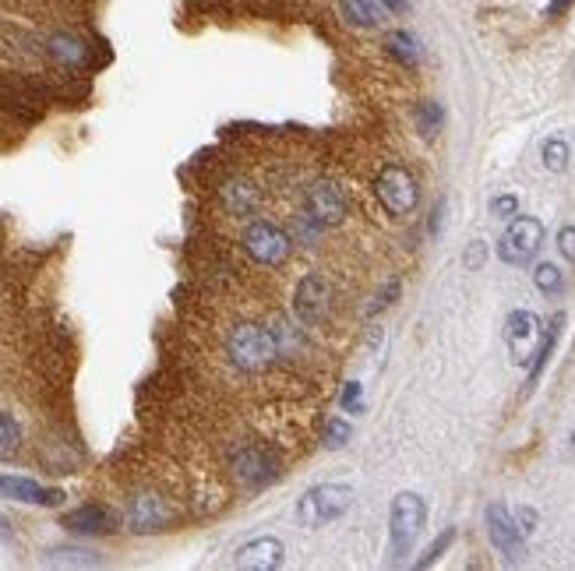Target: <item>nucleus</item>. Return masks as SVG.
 Masks as SVG:
<instances>
[{"instance_id":"1","label":"nucleus","mask_w":575,"mask_h":571,"mask_svg":"<svg viewBox=\"0 0 575 571\" xmlns=\"http://www.w3.org/2000/svg\"><path fill=\"white\" fill-rule=\"evenodd\" d=\"M226 353L230 360L240 367V371H265L279 356V339L262 325H237L230 335H226Z\"/></svg>"},{"instance_id":"2","label":"nucleus","mask_w":575,"mask_h":571,"mask_svg":"<svg viewBox=\"0 0 575 571\" xmlns=\"http://www.w3.org/2000/svg\"><path fill=\"white\" fill-rule=\"evenodd\" d=\"M424 522H427V505L420 501L417 494H396L392 501V512H389V540H392V557L403 561L406 554L413 550L417 536L424 533Z\"/></svg>"},{"instance_id":"3","label":"nucleus","mask_w":575,"mask_h":571,"mask_svg":"<svg viewBox=\"0 0 575 571\" xmlns=\"http://www.w3.org/2000/svg\"><path fill=\"white\" fill-rule=\"evenodd\" d=\"M353 487H346V483H322V487H311L304 497H300L297 505V515L304 526H329V522H336L339 515L350 512L353 505Z\"/></svg>"},{"instance_id":"4","label":"nucleus","mask_w":575,"mask_h":571,"mask_svg":"<svg viewBox=\"0 0 575 571\" xmlns=\"http://www.w3.org/2000/svg\"><path fill=\"white\" fill-rule=\"evenodd\" d=\"M244 251H247V258L258 261V265L276 268L290 258L293 240L283 226L269 223V219H258V223H251L244 230Z\"/></svg>"},{"instance_id":"5","label":"nucleus","mask_w":575,"mask_h":571,"mask_svg":"<svg viewBox=\"0 0 575 571\" xmlns=\"http://www.w3.org/2000/svg\"><path fill=\"white\" fill-rule=\"evenodd\" d=\"M374 194H378L381 208H385L389 216H410L420 201L417 180H413V173L403 170V166H385V170L374 177Z\"/></svg>"},{"instance_id":"6","label":"nucleus","mask_w":575,"mask_h":571,"mask_svg":"<svg viewBox=\"0 0 575 571\" xmlns=\"http://www.w3.org/2000/svg\"><path fill=\"white\" fill-rule=\"evenodd\" d=\"M540 244H544V223L533 216H516L508 223V230L498 240V258L505 265H526L537 258Z\"/></svg>"},{"instance_id":"7","label":"nucleus","mask_w":575,"mask_h":571,"mask_svg":"<svg viewBox=\"0 0 575 571\" xmlns=\"http://www.w3.org/2000/svg\"><path fill=\"white\" fill-rule=\"evenodd\" d=\"M332 282L322 272H311L300 279L297 293H293V314H297L300 325H322L332 311Z\"/></svg>"},{"instance_id":"8","label":"nucleus","mask_w":575,"mask_h":571,"mask_svg":"<svg viewBox=\"0 0 575 571\" xmlns=\"http://www.w3.org/2000/svg\"><path fill=\"white\" fill-rule=\"evenodd\" d=\"M540 339H544V325L533 311H512L505 321V342L508 353H512V364L530 367L533 353H537Z\"/></svg>"},{"instance_id":"9","label":"nucleus","mask_w":575,"mask_h":571,"mask_svg":"<svg viewBox=\"0 0 575 571\" xmlns=\"http://www.w3.org/2000/svg\"><path fill=\"white\" fill-rule=\"evenodd\" d=\"M487 536L498 547V554H505L508 561H519L526 547V536L516 522V512H508V505H487Z\"/></svg>"},{"instance_id":"10","label":"nucleus","mask_w":575,"mask_h":571,"mask_svg":"<svg viewBox=\"0 0 575 571\" xmlns=\"http://www.w3.org/2000/svg\"><path fill=\"white\" fill-rule=\"evenodd\" d=\"M230 466H233V476H237L240 483H247V487H265V483H272L279 473L272 452H265V448L258 445L237 448V452L230 455Z\"/></svg>"},{"instance_id":"11","label":"nucleus","mask_w":575,"mask_h":571,"mask_svg":"<svg viewBox=\"0 0 575 571\" xmlns=\"http://www.w3.org/2000/svg\"><path fill=\"white\" fill-rule=\"evenodd\" d=\"M307 216L318 226H339L346 219V198L332 180H314L307 187Z\"/></svg>"},{"instance_id":"12","label":"nucleus","mask_w":575,"mask_h":571,"mask_svg":"<svg viewBox=\"0 0 575 571\" xmlns=\"http://www.w3.org/2000/svg\"><path fill=\"white\" fill-rule=\"evenodd\" d=\"M127 529L138 536L145 533H159V529L166 526V519H170V512H166L163 497L156 494H135L131 501H127Z\"/></svg>"},{"instance_id":"13","label":"nucleus","mask_w":575,"mask_h":571,"mask_svg":"<svg viewBox=\"0 0 575 571\" xmlns=\"http://www.w3.org/2000/svg\"><path fill=\"white\" fill-rule=\"evenodd\" d=\"M0 494L18 501V505H43V508H53L64 501V490L43 487V483L29 480V476H0Z\"/></svg>"},{"instance_id":"14","label":"nucleus","mask_w":575,"mask_h":571,"mask_svg":"<svg viewBox=\"0 0 575 571\" xmlns=\"http://www.w3.org/2000/svg\"><path fill=\"white\" fill-rule=\"evenodd\" d=\"M283 543L276 536H258V540L244 543L237 550V568H247V571H272L283 564Z\"/></svg>"},{"instance_id":"15","label":"nucleus","mask_w":575,"mask_h":571,"mask_svg":"<svg viewBox=\"0 0 575 571\" xmlns=\"http://www.w3.org/2000/svg\"><path fill=\"white\" fill-rule=\"evenodd\" d=\"M219 201H223V208L230 216H251L254 208H258V191H254L251 180L233 177L219 187Z\"/></svg>"},{"instance_id":"16","label":"nucleus","mask_w":575,"mask_h":571,"mask_svg":"<svg viewBox=\"0 0 575 571\" xmlns=\"http://www.w3.org/2000/svg\"><path fill=\"white\" fill-rule=\"evenodd\" d=\"M64 526H68L71 533H82V536H103L113 529V519L103 505H82V508H75V512L64 515Z\"/></svg>"},{"instance_id":"17","label":"nucleus","mask_w":575,"mask_h":571,"mask_svg":"<svg viewBox=\"0 0 575 571\" xmlns=\"http://www.w3.org/2000/svg\"><path fill=\"white\" fill-rule=\"evenodd\" d=\"M561 325H565V314H558V318L551 321V325L544 328V339H540L537 353H533V364H530V385H537L540 374H544L547 360H551L554 346H558V335H561Z\"/></svg>"},{"instance_id":"18","label":"nucleus","mask_w":575,"mask_h":571,"mask_svg":"<svg viewBox=\"0 0 575 571\" xmlns=\"http://www.w3.org/2000/svg\"><path fill=\"white\" fill-rule=\"evenodd\" d=\"M343 18L357 29H374V25H381L385 11H381L378 0H343Z\"/></svg>"},{"instance_id":"19","label":"nucleus","mask_w":575,"mask_h":571,"mask_svg":"<svg viewBox=\"0 0 575 571\" xmlns=\"http://www.w3.org/2000/svg\"><path fill=\"white\" fill-rule=\"evenodd\" d=\"M50 53L60 60V64H68V67H78V64H85V46H82V39H75V36H68V32H57V36L50 39Z\"/></svg>"},{"instance_id":"20","label":"nucleus","mask_w":575,"mask_h":571,"mask_svg":"<svg viewBox=\"0 0 575 571\" xmlns=\"http://www.w3.org/2000/svg\"><path fill=\"white\" fill-rule=\"evenodd\" d=\"M385 50L406 67H413L420 60V43L413 32H389V36H385Z\"/></svg>"},{"instance_id":"21","label":"nucleus","mask_w":575,"mask_h":571,"mask_svg":"<svg viewBox=\"0 0 575 571\" xmlns=\"http://www.w3.org/2000/svg\"><path fill=\"white\" fill-rule=\"evenodd\" d=\"M413 120H417V131L424 134V138H434V134L441 131V124H445V110H441V103H434V99H424V103H417V110H413Z\"/></svg>"},{"instance_id":"22","label":"nucleus","mask_w":575,"mask_h":571,"mask_svg":"<svg viewBox=\"0 0 575 571\" xmlns=\"http://www.w3.org/2000/svg\"><path fill=\"white\" fill-rule=\"evenodd\" d=\"M533 282H537L540 293L554 297V293L565 290V272H561L558 265H551V261H544V265H537V272H533Z\"/></svg>"},{"instance_id":"23","label":"nucleus","mask_w":575,"mask_h":571,"mask_svg":"<svg viewBox=\"0 0 575 571\" xmlns=\"http://www.w3.org/2000/svg\"><path fill=\"white\" fill-rule=\"evenodd\" d=\"M544 166L551 173H565L568 170V145H565V138H547L544 141Z\"/></svg>"},{"instance_id":"24","label":"nucleus","mask_w":575,"mask_h":571,"mask_svg":"<svg viewBox=\"0 0 575 571\" xmlns=\"http://www.w3.org/2000/svg\"><path fill=\"white\" fill-rule=\"evenodd\" d=\"M22 445V427L11 413H0V455H11Z\"/></svg>"},{"instance_id":"25","label":"nucleus","mask_w":575,"mask_h":571,"mask_svg":"<svg viewBox=\"0 0 575 571\" xmlns=\"http://www.w3.org/2000/svg\"><path fill=\"white\" fill-rule=\"evenodd\" d=\"M46 561L50 564H85V568H92V564H99V557L89 554V550H53Z\"/></svg>"},{"instance_id":"26","label":"nucleus","mask_w":575,"mask_h":571,"mask_svg":"<svg viewBox=\"0 0 575 571\" xmlns=\"http://www.w3.org/2000/svg\"><path fill=\"white\" fill-rule=\"evenodd\" d=\"M452 540H456V529H445V533H441L438 540H434L431 547H427V554L417 561V568H427V564H434V561H438V557L445 554V550H449V543H452Z\"/></svg>"},{"instance_id":"27","label":"nucleus","mask_w":575,"mask_h":571,"mask_svg":"<svg viewBox=\"0 0 575 571\" xmlns=\"http://www.w3.org/2000/svg\"><path fill=\"white\" fill-rule=\"evenodd\" d=\"M346 441H350V423H346V420H329V427H325V445L343 448Z\"/></svg>"},{"instance_id":"28","label":"nucleus","mask_w":575,"mask_h":571,"mask_svg":"<svg viewBox=\"0 0 575 571\" xmlns=\"http://www.w3.org/2000/svg\"><path fill=\"white\" fill-rule=\"evenodd\" d=\"M491 212L501 219H516L519 216V198L516 194H498V198L491 201Z\"/></svg>"},{"instance_id":"29","label":"nucleus","mask_w":575,"mask_h":571,"mask_svg":"<svg viewBox=\"0 0 575 571\" xmlns=\"http://www.w3.org/2000/svg\"><path fill=\"white\" fill-rule=\"evenodd\" d=\"M558 251L565 261H575V226H565L558 230Z\"/></svg>"},{"instance_id":"30","label":"nucleus","mask_w":575,"mask_h":571,"mask_svg":"<svg viewBox=\"0 0 575 571\" xmlns=\"http://www.w3.org/2000/svg\"><path fill=\"white\" fill-rule=\"evenodd\" d=\"M343 409H346V413H360V385H357V381H350V385H346Z\"/></svg>"},{"instance_id":"31","label":"nucleus","mask_w":575,"mask_h":571,"mask_svg":"<svg viewBox=\"0 0 575 571\" xmlns=\"http://www.w3.org/2000/svg\"><path fill=\"white\" fill-rule=\"evenodd\" d=\"M516 522H519V529H523V536H530L533 529H537V512H533V508H519Z\"/></svg>"},{"instance_id":"32","label":"nucleus","mask_w":575,"mask_h":571,"mask_svg":"<svg viewBox=\"0 0 575 571\" xmlns=\"http://www.w3.org/2000/svg\"><path fill=\"white\" fill-rule=\"evenodd\" d=\"M568 8H572V0H551V4H547V15H551V18H561Z\"/></svg>"},{"instance_id":"33","label":"nucleus","mask_w":575,"mask_h":571,"mask_svg":"<svg viewBox=\"0 0 575 571\" xmlns=\"http://www.w3.org/2000/svg\"><path fill=\"white\" fill-rule=\"evenodd\" d=\"M480 261H484V244H473V251L466 254V265H473V268H477Z\"/></svg>"},{"instance_id":"34","label":"nucleus","mask_w":575,"mask_h":571,"mask_svg":"<svg viewBox=\"0 0 575 571\" xmlns=\"http://www.w3.org/2000/svg\"><path fill=\"white\" fill-rule=\"evenodd\" d=\"M385 8H389V11H406V8H410V0H385Z\"/></svg>"},{"instance_id":"35","label":"nucleus","mask_w":575,"mask_h":571,"mask_svg":"<svg viewBox=\"0 0 575 571\" xmlns=\"http://www.w3.org/2000/svg\"><path fill=\"white\" fill-rule=\"evenodd\" d=\"M572 448H575V434H572Z\"/></svg>"}]
</instances>
